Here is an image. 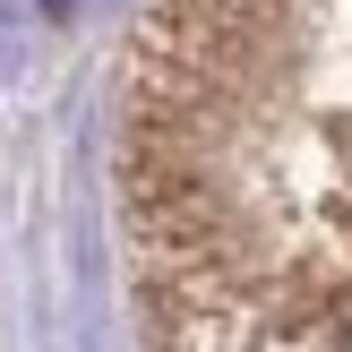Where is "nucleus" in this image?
<instances>
[{
  "label": "nucleus",
  "mask_w": 352,
  "mask_h": 352,
  "mask_svg": "<svg viewBox=\"0 0 352 352\" xmlns=\"http://www.w3.org/2000/svg\"><path fill=\"white\" fill-rule=\"evenodd\" d=\"M146 352H352V0H146L120 60Z\"/></svg>",
  "instance_id": "1"
}]
</instances>
